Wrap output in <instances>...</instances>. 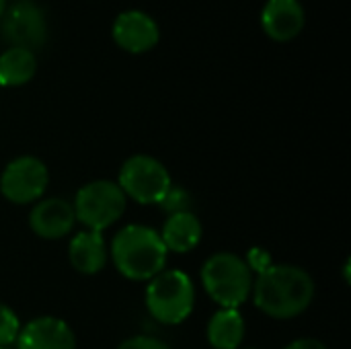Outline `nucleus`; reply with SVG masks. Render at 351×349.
<instances>
[{"label":"nucleus","instance_id":"2eb2a0df","mask_svg":"<svg viewBox=\"0 0 351 349\" xmlns=\"http://www.w3.org/2000/svg\"><path fill=\"white\" fill-rule=\"evenodd\" d=\"M245 337V321L237 309L218 311L208 325V339L216 349H237Z\"/></svg>","mask_w":351,"mask_h":349},{"label":"nucleus","instance_id":"412c9836","mask_svg":"<svg viewBox=\"0 0 351 349\" xmlns=\"http://www.w3.org/2000/svg\"><path fill=\"white\" fill-rule=\"evenodd\" d=\"M4 10H6V0H0V19L4 14Z\"/></svg>","mask_w":351,"mask_h":349},{"label":"nucleus","instance_id":"f03ea898","mask_svg":"<svg viewBox=\"0 0 351 349\" xmlns=\"http://www.w3.org/2000/svg\"><path fill=\"white\" fill-rule=\"evenodd\" d=\"M115 267L130 280H152L167 263V247L148 226H125L111 245Z\"/></svg>","mask_w":351,"mask_h":349},{"label":"nucleus","instance_id":"6e6552de","mask_svg":"<svg viewBox=\"0 0 351 349\" xmlns=\"http://www.w3.org/2000/svg\"><path fill=\"white\" fill-rule=\"evenodd\" d=\"M47 187V169L39 158L21 156L4 169L0 191L12 204H29L41 197Z\"/></svg>","mask_w":351,"mask_h":349},{"label":"nucleus","instance_id":"6ab92c4d","mask_svg":"<svg viewBox=\"0 0 351 349\" xmlns=\"http://www.w3.org/2000/svg\"><path fill=\"white\" fill-rule=\"evenodd\" d=\"M117 349H169V348H167L162 341L154 339V337H144V335H140V337H132V339L123 341V344H121Z\"/></svg>","mask_w":351,"mask_h":349},{"label":"nucleus","instance_id":"ddd939ff","mask_svg":"<svg viewBox=\"0 0 351 349\" xmlns=\"http://www.w3.org/2000/svg\"><path fill=\"white\" fill-rule=\"evenodd\" d=\"M160 241L167 251L187 253L202 241V224L191 212H175L165 222Z\"/></svg>","mask_w":351,"mask_h":349},{"label":"nucleus","instance_id":"423d86ee","mask_svg":"<svg viewBox=\"0 0 351 349\" xmlns=\"http://www.w3.org/2000/svg\"><path fill=\"white\" fill-rule=\"evenodd\" d=\"M119 189L140 204H160L171 189V175L152 156H132L119 171Z\"/></svg>","mask_w":351,"mask_h":349},{"label":"nucleus","instance_id":"0eeeda50","mask_svg":"<svg viewBox=\"0 0 351 349\" xmlns=\"http://www.w3.org/2000/svg\"><path fill=\"white\" fill-rule=\"evenodd\" d=\"M2 35L12 43V47L29 51L39 49L47 39V21L43 10L31 0L16 2L2 14Z\"/></svg>","mask_w":351,"mask_h":349},{"label":"nucleus","instance_id":"dca6fc26","mask_svg":"<svg viewBox=\"0 0 351 349\" xmlns=\"http://www.w3.org/2000/svg\"><path fill=\"white\" fill-rule=\"evenodd\" d=\"M37 60L35 53L23 47H10L0 56V84L21 86L35 76Z\"/></svg>","mask_w":351,"mask_h":349},{"label":"nucleus","instance_id":"9b49d317","mask_svg":"<svg viewBox=\"0 0 351 349\" xmlns=\"http://www.w3.org/2000/svg\"><path fill=\"white\" fill-rule=\"evenodd\" d=\"M19 349H74V333L70 327L53 317H41L23 327L16 337Z\"/></svg>","mask_w":351,"mask_h":349},{"label":"nucleus","instance_id":"f257e3e1","mask_svg":"<svg viewBox=\"0 0 351 349\" xmlns=\"http://www.w3.org/2000/svg\"><path fill=\"white\" fill-rule=\"evenodd\" d=\"M313 296V278L294 265H271L255 282V304L274 319L298 317L308 309Z\"/></svg>","mask_w":351,"mask_h":349},{"label":"nucleus","instance_id":"f3484780","mask_svg":"<svg viewBox=\"0 0 351 349\" xmlns=\"http://www.w3.org/2000/svg\"><path fill=\"white\" fill-rule=\"evenodd\" d=\"M19 331H21V327H19L16 315L8 306L0 304V348L14 344L19 337Z\"/></svg>","mask_w":351,"mask_h":349},{"label":"nucleus","instance_id":"aec40b11","mask_svg":"<svg viewBox=\"0 0 351 349\" xmlns=\"http://www.w3.org/2000/svg\"><path fill=\"white\" fill-rule=\"evenodd\" d=\"M284 349H327L321 341H317V339H298V341H294V344H290L288 348Z\"/></svg>","mask_w":351,"mask_h":349},{"label":"nucleus","instance_id":"1a4fd4ad","mask_svg":"<svg viewBox=\"0 0 351 349\" xmlns=\"http://www.w3.org/2000/svg\"><path fill=\"white\" fill-rule=\"evenodd\" d=\"M158 37L156 21L142 10H125L113 23V41L130 53L152 49L158 43Z\"/></svg>","mask_w":351,"mask_h":349},{"label":"nucleus","instance_id":"f8f14e48","mask_svg":"<svg viewBox=\"0 0 351 349\" xmlns=\"http://www.w3.org/2000/svg\"><path fill=\"white\" fill-rule=\"evenodd\" d=\"M74 208L64 200H43L29 216V224L35 234L43 239H62L74 226Z\"/></svg>","mask_w":351,"mask_h":349},{"label":"nucleus","instance_id":"4468645a","mask_svg":"<svg viewBox=\"0 0 351 349\" xmlns=\"http://www.w3.org/2000/svg\"><path fill=\"white\" fill-rule=\"evenodd\" d=\"M70 261L80 274H97L105 267L107 253L101 232L84 230L78 232L70 243Z\"/></svg>","mask_w":351,"mask_h":349},{"label":"nucleus","instance_id":"a211bd4d","mask_svg":"<svg viewBox=\"0 0 351 349\" xmlns=\"http://www.w3.org/2000/svg\"><path fill=\"white\" fill-rule=\"evenodd\" d=\"M245 263H247V267H249L251 272L263 274L265 269H269V267H271V257H269V253H267V251H263V249L255 247V249H251V251H249V259H247Z\"/></svg>","mask_w":351,"mask_h":349},{"label":"nucleus","instance_id":"20e7f679","mask_svg":"<svg viewBox=\"0 0 351 349\" xmlns=\"http://www.w3.org/2000/svg\"><path fill=\"white\" fill-rule=\"evenodd\" d=\"M193 300L195 290L189 276L177 269L154 276L146 292L150 315L165 325L183 323L193 311Z\"/></svg>","mask_w":351,"mask_h":349},{"label":"nucleus","instance_id":"9d476101","mask_svg":"<svg viewBox=\"0 0 351 349\" xmlns=\"http://www.w3.org/2000/svg\"><path fill=\"white\" fill-rule=\"evenodd\" d=\"M304 8L298 0H267L261 12V27L274 41H290L304 29Z\"/></svg>","mask_w":351,"mask_h":349},{"label":"nucleus","instance_id":"4be33fe9","mask_svg":"<svg viewBox=\"0 0 351 349\" xmlns=\"http://www.w3.org/2000/svg\"><path fill=\"white\" fill-rule=\"evenodd\" d=\"M0 349H6V348H0Z\"/></svg>","mask_w":351,"mask_h":349},{"label":"nucleus","instance_id":"7ed1b4c3","mask_svg":"<svg viewBox=\"0 0 351 349\" xmlns=\"http://www.w3.org/2000/svg\"><path fill=\"white\" fill-rule=\"evenodd\" d=\"M202 280L210 298L216 300L222 309L241 306L253 288L251 269L241 257L232 253L212 255L202 269Z\"/></svg>","mask_w":351,"mask_h":349},{"label":"nucleus","instance_id":"39448f33","mask_svg":"<svg viewBox=\"0 0 351 349\" xmlns=\"http://www.w3.org/2000/svg\"><path fill=\"white\" fill-rule=\"evenodd\" d=\"M123 210H125V195L117 183L93 181L76 193L74 216L84 226H88V230L95 232L105 230L107 226L119 220Z\"/></svg>","mask_w":351,"mask_h":349}]
</instances>
